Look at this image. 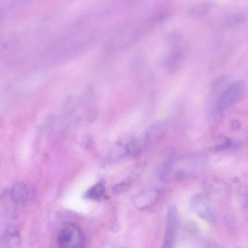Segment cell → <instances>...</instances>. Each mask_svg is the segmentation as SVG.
Returning <instances> with one entry per match:
<instances>
[{
	"label": "cell",
	"instance_id": "obj_14",
	"mask_svg": "<svg viewBox=\"0 0 248 248\" xmlns=\"http://www.w3.org/2000/svg\"><path fill=\"white\" fill-rule=\"evenodd\" d=\"M241 126V123L237 120H233L231 122V127L233 130L239 129Z\"/></svg>",
	"mask_w": 248,
	"mask_h": 248
},
{
	"label": "cell",
	"instance_id": "obj_8",
	"mask_svg": "<svg viewBox=\"0 0 248 248\" xmlns=\"http://www.w3.org/2000/svg\"><path fill=\"white\" fill-rule=\"evenodd\" d=\"M29 194L27 185L21 182L15 183L10 190L12 201L17 204H22L26 202L29 198Z\"/></svg>",
	"mask_w": 248,
	"mask_h": 248
},
{
	"label": "cell",
	"instance_id": "obj_9",
	"mask_svg": "<svg viewBox=\"0 0 248 248\" xmlns=\"http://www.w3.org/2000/svg\"><path fill=\"white\" fill-rule=\"evenodd\" d=\"M240 140H233L224 136H220L215 140V143L213 147L216 151H222L230 149H235L242 145Z\"/></svg>",
	"mask_w": 248,
	"mask_h": 248
},
{
	"label": "cell",
	"instance_id": "obj_3",
	"mask_svg": "<svg viewBox=\"0 0 248 248\" xmlns=\"http://www.w3.org/2000/svg\"><path fill=\"white\" fill-rule=\"evenodd\" d=\"M57 242L59 247L62 248H82L85 244V237L78 226L67 223L60 230Z\"/></svg>",
	"mask_w": 248,
	"mask_h": 248
},
{
	"label": "cell",
	"instance_id": "obj_11",
	"mask_svg": "<svg viewBox=\"0 0 248 248\" xmlns=\"http://www.w3.org/2000/svg\"><path fill=\"white\" fill-rule=\"evenodd\" d=\"M211 2H202L195 5L189 11L187 16L189 18H197L208 14L213 8Z\"/></svg>",
	"mask_w": 248,
	"mask_h": 248
},
{
	"label": "cell",
	"instance_id": "obj_13",
	"mask_svg": "<svg viewBox=\"0 0 248 248\" xmlns=\"http://www.w3.org/2000/svg\"><path fill=\"white\" fill-rule=\"evenodd\" d=\"M245 16L242 14H233L229 16L225 21V25L227 27H232L238 25L244 22Z\"/></svg>",
	"mask_w": 248,
	"mask_h": 248
},
{
	"label": "cell",
	"instance_id": "obj_15",
	"mask_svg": "<svg viewBox=\"0 0 248 248\" xmlns=\"http://www.w3.org/2000/svg\"><path fill=\"white\" fill-rule=\"evenodd\" d=\"M4 193V189L0 184V196H1Z\"/></svg>",
	"mask_w": 248,
	"mask_h": 248
},
{
	"label": "cell",
	"instance_id": "obj_5",
	"mask_svg": "<svg viewBox=\"0 0 248 248\" xmlns=\"http://www.w3.org/2000/svg\"><path fill=\"white\" fill-rule=\"evenodd\" d=\"M190 204L194 212L202 219L209 222L215 219V213L208 197L205 194L197 193L193 196Z\"/></svg>",
	"mask_w": 248,
	"mask_h": 248
},
{
	"label": "cell",
	"instance_id": "obj_2",
	"mask_svg": "<svg viewBox=\"0 0 248 248\" xmlns=\"http://www.w3.org/2000/svg\"><path fill=\"white\" fill-rule=\"evenodd\" d=\"M247 90L246 84L242 80L235 81L227 87L218 96L214 113L221 117L225 111L242 99Z\"/></svg>",
	"mask_w": 248,
	"mask_h": 248
},
{
	"label": "cell",
	"instance_id": "obj_10",
	"mask_svg": "<svg viewBox=\"0 0 248 248\" xmlns=\"http://www.w3.org/2000/svg\"><path fill=\"white\" fill-rule=\"evenodd\" d=\"M4 244L8 248H16L22 245V239L19 232L15 228H8L3 237Z\"/></svg>",
	"mask_w": 248,
	"mask_h": 248
},
{
	"label": "cell",
	"instance_id": "obj_1",
	"mask_svg": "<svg viewBox=\"0 0 248 248\" xmlns=\"http://www.w3.org/2000/svg\"><path fill=\"white\" fill-rule=\"evenodd\" d=\"M206 159L202 155L188 154L171 158L162 166L160 179L172 182L196 177L204 170Z\"/></svg>",
	"mask_w": 248,
	"mask_h": 248
},
{
	"label": "cell",
	"instance_id": "obj_7",
	"mask_svg": "<svg viewBox=\"0 0 248 248\" xmlns=\"http://www.w3.org/2000/svg\"><path fill=\"white\" fill-rule=\"evenodd\" d=\"M162 191L156 187L147 189L141 192L137 197V205L139 208H148L157 202L161 197Z\"/></svg>",
	"mask_w": 248,
	"mask_h": 248
},
{
	"label": "cell",
	"instance_id": "obj_12",
	"mask_svg": "<svg viewBox=\"0 0 248 248\" xmlns=\"http://www.w3.org/2000/svg\"><path fill=\"white\" fill-rule=\"evenodd\" d=\"M105 192V187L102 182H99L88 189L85 194L88 199L98 201L102 199Z\"/></svg>",
	"mask_w": 248,
	"mask_h": 248
},
{
	"label": "cell",
	"instance_id": "obj_6",
	"mask_svg": "<svg viewBox=\"0 0 248 248\" xmlns=\"http://www.w3.org/2000/svg\"><path fill=\"white\" fill-rule=\"evenodd\" d=\"M169 128L168 122L165 120L153 123L144 135L147 146L157 145L166 136Z\"/></svg>",
	"mask_w": 248,
	"mask_h": 248
},
{
	"label": "cell",
	"instance_id": "obj_4",
	"mask_svg": "<svg viewBox=\"0 0 248 248\" xmlns=\"http://www.w3.org/2000/svg\"><path fill=\"white\" fill-rule=\"evenodd\" d=\"M179 221L176 207L174 205L170 206L166 215L163 247L172 248L174 246Z\"/></svg>",
	"mask_w": 248,
	"mask_h": 248
}]
</instances>
